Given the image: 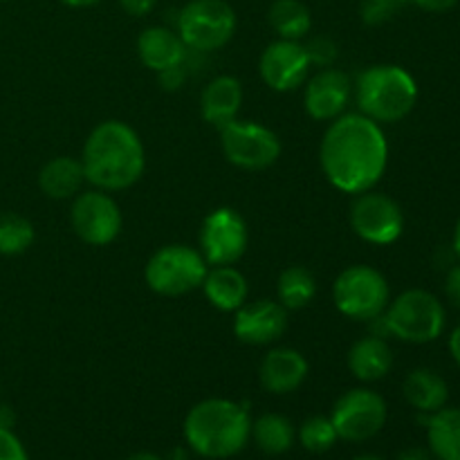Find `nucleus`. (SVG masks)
<instances>
[{
	"instance_id": "f257e3e1",
	"label": "nucleus",
	"mask_w": 460,
	"mask_h": 460,
	"mask_svg": "<svg viewBox=\"0 0 460 460\" xmlns=\"http://www.w3.org/2000/svg\"><path fill=\"white\" fill-rule=\"evenodd\" d=\"M319 162L328 182L358 196L371 191L389 164V142L377 121L362 112L340 115L323 133Z\"/></svg>"
},
{
	"instance_id": "f03ea898",
	"label": "nucleus",
	"mask_w": 460,
	"mask_h": 460,
	"mask_svg": "<svg viewBox=\"0 0 460 460\" xmlns=\"http://www.w3.org/2000/svg\"><path fill=\"white\" fill-rule=\"evenodd\" d=\"M85 180L102 191H121L144 175L146 153L135 128L117 119L94 126L84 144Z\"/></svg>"
},
{
	"instance_id": "7ed1b4c3",
	"label": "nucleus",
	"mask_w": 460,
	"mask_h": 460,
	"mask_svg": "<svg viewBox=\"0 0 460 460\" xmlns=\"http://www.w3.org/2000/svg\"><path fill=\"white\" fill-rule=\"evenodd\" d=\"M252 434L250 413L232 400L198 402L184 418V440L198 456L223 460L243 452Z\"/></svg>"
},
{
	"instance_id": "20e7f679",
	"label": "nucleus",
	"mask_w": 460,
	"mask_h": 460,
	"mask_svg": "<svg viewBox=\"0 0 460 460\" xmlns=\"http://www.w3.org/2000/svg\"><path fill=\"white\" fill-rule=\"evenodd\" d=\"M355 99L364 117L377 124H395L416 108L418 84L402 66L380 63L358 76Z\"/></svg>"
},
{
	"instance_id": "39448f33",
	"label": "nucleus",
	"mask_w": 460,
	"mask_h": 460,
	"mask_svg": "<svg viewBox=\"0 0 460 460\" xmlns=\"http://www.w3.org/2000/svg\"><path fill=\"white\" fill-rule=\"evenodd\" d=\"M386 335L407 344H431L438 340L447 323L443 301L431 292L413 288L389 301L382 314Z\"/></svg>"
},
{
	"instance_id": "423d86ee",
	"label": "nucleus",
	"mask_w": 460,
	"mask_h": 460,
	"mask_svg": "<svg viewBox=\"0 0 460 460\" xmlns=\"http://www.w3.org/2000/svg\"><path fill=\"white\" fill-rule=\"evenodd\" d=\"M332 301L344 317L373 322L382 317L391 301V288L385 274L371 265H350L332 286Z\"/></svg>"
},
{
	"instance_id": "0eeeda50",
	"label": "nucleus",
	"mask_w": 460,
	"mask_h": 460,
	"mask_svg": "<svg viewBox=\"0 0 460 460\" xmlns=\"http://www.w3.org/2000/svg\"><path fill=\"white\" fill-rule=\"evenodd\" d=\"M209 265L205 256L189 245H164L148 259L144 279L162 296H180L202 288Z\"/></svg>"
},
{
	"instance_id": "6e6552de",
	"label": "nucleus",
	"mask_w": 460,
	"mask_h": 460,
	"mask_svg": "<svg viewBox=\"0 0 460 460\" xmlns=\"http://www.w3.org/2000/svg\"><path fill=\"white\" fill-rule=\"evenodd\" d=\"M236 31V12L225 0H191L178 13V34L193 52L225 48Z\"/></svg>"
},
{
	"instance_id": "1a4fd4ad",
	"label": "nucleus",
	"mask_w": 460,
	"mask_h": 460,
	"mask_svg": "<svg viewBox=\"0 0 460 460\" xmlns=\"http://www.w3.org/2000/svg\"><path fill=\"white\" fill-rule=\"evenodd\" d=\"M220 146L227 162L245 171H263L281 157L279 135L256 121L232 119L220 126Z\"/></svg>"
},
{
	"instance_id": "9d476101",
	"label": "nucleus",
	"mask_w": 460,
	"mask_h": 460,
	"mask_svg": "<svg viewBox=\"0 0 460 460\" xmlns=\"http://www.w3.org/2000/svg\"><path fill=\"white\" fill-rule=\"evenodd\" d=\"M385 398L371 389H350L335 402L331 420L337 436L349 443H364L380 434L386 425Z\"/></svg>"
},
{
	"instance_id": "9b49d317",
	"label": "nucleus",
	"mask_w": 460,
	"mask_h": 460,
	"mask_svg": "<svg viewBox=\"0 0 460 460\" xmlns=\"http://www.w3.org/2000/svg\"><path fill=\"white\" fill-rule=\"evenodd\" d=\"M350 227L371 245H391L404 232V214L394 198L377 191L358 193L350 205Z\"/></svg>"
},
{
	"instance_id": "f8f14e48",
	"label": "nucleus",
	"mask_w": 460,
	"mask_h": 460,
	"mask_svg": "<svg viewBox=\"0 0 460 460\" xmlns=\"http://www.w3.org/2000/svg\"><path fill=\"white\" fill-rule=\"evenodd\" d=\"M70 223L76 236L94 247L111 245L121 234L119 205L102 189L76 193L70 209Z\"/></svg>"
},
{
	"instance_id": "ddd939ff",
	"label": "nucleus",
	"mask_w": 460,
	"mask_h": 460,
	"mask_svg": "<svg viewBox=\"0 0 460 460\" xmlns=\"http://www.w3.org/2000/svg\"><path fill=\"white\" fill-rule=\"evenodd\" d=\"M247 223L236 209L220 207L202 223L200 254L205 256L207 265H234L247 252Z\"/></svg>"
},
{
	"instance_id": "4468645a",
	"label": "nucleus",
	"mask_w": 460,
	"mask_h": 460,
	"mask_svg": "<svg viewBox=\"0 0 460 460\" xmlns=\"http://www.w3.org/2000/svg\"><path fill=\"white\" fill-rule=\"evenodd\" d=\"M310 58L305 45L299 40H274L261 54L259 72L265 85L277 93H292L305 81L310 70Z\"/></svg>"
},
{
	"instance_id": "2eb2a0df",
	"label": "nucleus",
	"mask_w": 460,
	"mask_h": 460,
	"mask_svg": "<svg viewBox=\"0 0 460 460\" xmlns=\"http://www.w3.org/2000/svg\"><path fill=\"white\" fill-rule=\"evenodd\" d=\"M288 328V310L279 301L259 299L243 304L234 319V335L247 346L274 344Z\"/></svg>"
},
{
	"instance_id": "dca6fc26",
	"label": "nucleus",
	"mask_w": 460,
	"mask_h": 460,
	"mask_svg": "<svg viewBox=\"0 0 460 460\" xmlns=\"http://www.w3.org/2000/svg\"><path fill=\"white\" fill-rule=\"evenodd\" d=\"M353 97V81L337 67H323L308 81L304 93L305 112L317 121H332Z\"/></svg>"
},
{
	"instance_id": "f3484780",
	"label": "nucleus",
	"mask_w": 460,
	"mask_h": 460,
	"mask_svg": "<svg viewBox=\"0 0 460 460\" xmlns=\"http://www.w3.org/2000/svg\"><path fill=\"white\" fill-rule=\"evenodd\" d=\"M308 362L295 349H274L263 358L259 367V380L265 391L274 395H286L299 389L308 377Z\"/></svg>"
},
{
	"instance_id": "a211bd4d",
	"label": "nucleus",
	"mask_w": 460,
	"mask_h": 460,
	"mask_svg": "<svg viewBox=\"0 0 460 460\" xmlns=\"http://www.w3.org/2000/svg\"><path fill=\"white\" fill-rule=\"evenodd\" d=\"M189 48L184 40L180 39L178 31L169 30V27L153 25L139 34L137 39V54L139 61L153 72H166L171 67L182 66L187 58Z\"/></svg>"
},
{
	"instance_id": "6ab92c4d",
	"label": "nucleus",
	"mask_w": 460,
	"mask_h": 460,
	"mask_svg": "<svg viewBox=\"0 0 460 460\" xmlns=\"http://www.w3.org/2000/svg\"><path fill=\"white\" fill-rule=\"evenodd\" d=\"M243 103V85L236 76H216L205 85L200 97V112L207 124L225 126L236 119Z\"/></svg>"
},
{
	"instance_id": "aec40b11",
	"label": "nucleus",
	"mask_w": 460,
	"mask_h": 460,
	"mask_svg": "<svg viewBox=\"0 0 460 460\" xmlns=\"http://www.w3.org/2000/svg\"><path fill=\"white\" fill-rule=\"evenodd\" d=\"M349 368L358 380L377 382L394 368V350L382 335H368L349 350Z\"/></svg>"
},
{
	"instance_id": "412c9836",
	"label": "nucleus",
	"mask_w": 460,
	"mask_h": 460,
	"mask_svg": "<svg viewBox=\"0 0 460 460\" xmlns=\"http://www.w3.org/2000/svg\"><path fill=\"white\" fill-rule=\"evenodd\" d=\"M207 299L223 313H234L247 301V279L234 265H214L202 281Z\"/></svg>"
},
{
	"instance_id": "4be33fe9",
	"label": "nucleus",
	"mask_w": 460,
	"mask_h": 460,
	"mask_svg": "<svg viewBox=\"0 0 460 460\" xmlns=\"http://www.w3.org/2000/svg\"><path fill=\"white\" fill-rule=\"evenodd\" d=\"M404 400L416 409L418 413H431L440 411L447 407L449 400V386L440 373L431 371V368H413L402 385Z\"/></svg>"
},
{
	"instance_id": "5701e85b",
	"label": "nucleus",
	"mask_w": 460,
	"mask_h": 460,
	"mask_svg": "<svg viewBox=\"0 0 460 460\" xmlns=\"http://www.w3.org/2000/svg\"><path fill=\"white\" fill-rule=\"evenodd\" d=\"M85 182L84 164L75 157H54L40 169L39 187L52 200H67L81 193V187Z\"/></svg>"
},
{
	"instance_id": "b1692460",
	"label": "nucleus",
	"mask_w": 460,
	"mask_h": 460,
	"mask_svg": "<svg viewBox=\"0 0 460 460\" xmlns=\"http://www.w3.org/2000/svg\"><path fill=\"white\" fill-rule=\"evenodd\" d=\"M427 443L436 460H460V407H443L425 416Z\"/></svg>"
},
{
	"instance_id": "393cba45",
	"label": "nucleus",
	"mask_w": 460,
	"mask_h": 460,
	"mask_svg": "<svg viewBox=\"0 0 460 460\" xmlns=\"http://www.w3.org/2000/svg\"><path fill=\"white\" fill-rule=\"evenodd\" d=\"M317 296V281L304 265H290L279 274L277 301L286 310H301Z\"/></svg>"
},
{
	"instance_id": "a878e982",
	"label": "nucleus",
	"mask_w": 460,
	"mask_h": 460,
	"mask_svg": "<svg viewBox=\"0 0 460 460\" xmlns=\"http://www.w3.org/2000/svg\"><path fill=\"white\" fill-rule=\"evenodd\" d=\"M252 438L256 447L268 456H279L286 454L295 443V427L281 413H265L252 425Z\"/></svg>"
},
{
	"instance_id": "bb28decb",
	"label": "nucleus",
	"mask_w": 460,
	"mask_h": 460,
	"mask_svg": "<svg viewBox=\"0 0 460 460\" xmlns=\"http://www.w3.org/2000/svg\"><path fill=\"white\" fill-rule=\"evenodd\" d=\"M268 18L272 30L283 40H301L313 27L310 9L301 0H274Z\"/></svg>"
},
{
	"instance_id": "cd10ccee",
	"label": "nucleus",
	"mask_w": 460,
	"mask_h": 460,
	"mask_svg": "<svg viewBox=\"0 0 460 460\" xmlns=\"http://www.w3.org/2000/svg\"><path fill=\"white\" fill-rule=\"evenodd\" d=\"M34 238V225H31L25 216L12 214V211H3V214H0V254H22V252L30 250Z\"/></svg>"
},
{
	"instance_id": "c85d7f7f",
	"label": "nucleus",
	"mask_w": 460,
	"mask_h": 460,
	"mask_svg": "<svg viewBox=\"0 0 460 460\" xmlns=\"http://www.w3.org/2000/svg\"><path fill=\"white\" fill-rule=\"evenodd\" d=\"M299 440L308 452L323 454L332 449V445L340 440V436H337L331 416H313L301 425Z\"/></svg>"
},
{
	"instance_id": "c756f323",
	"label": "nucleus",
	"mask_w": 460,
	"mask_h": 460,
	"mask_svg": "<svg viewBox=\"0 0 460 460\" xmlns=\"http://www.w3.org/2000/svg\"><path fill=\"white\" fill-rule=\"evenodd\" d=\"M409 0H364L362 3V18L367 25H380L389 21L400 7Z\"/></svg>"
},
{
	"instance_id": "7c9ffc66",
	"label": "nucleus",
	"mask_w": 460,
	"mask_h": 460,
	"mask_svg": "<svg viewBox=\"0 0 460 460\" xmlns=\"http://www.w3.org/2000/svg\"><path fill=\"white\" fill-rule=\"evenodd\" d=\"M305 52H308L310 63H317V66L322 67H331L332 61L337 58V45L332 43L331 39H326V36H319V39L310 40V43L305 45Z\"/></svg>"
},
{
	"instance_id": "2f4dec72",
	"label": "nucleus",
	"mask_w": 460,
	"mask_h": 460,
	"mask_svg": "<svg viewBox=\"0 0 460 460\" xmlns=\"http://www.w3.org/2000/svg\"><path fill=\"white\" fill-rule=\"evenodd\" d=\"M0 460H30L25 445L13 431L0 429Z\"/></svg>"
},
{
	"instance_id": "473e14b6",
	"label": "nucleus",
	"mask_w": 460,
	"mask_h": 460,
	"mask_svg": "<svg viewBox=\"0 0 460 460\" xmlns=\"http://www.w3.org/2000/svg\"><path fill=\"white\" fill-rule=\"evenodd\" d=\"M445 295H447L449 304L460 310V261L447 270V277H445Z\"/></svg>"
},
{
	"instance_id": "72a5a7b5",
	"label": "nucleus",
	"mask_w": 460,
	"mask_h": 460,
	"mask_svg": "<svg viewBox=\"0 0 460 460\" xmlns=\"http://www.w3.org/2000/svg\"><path fill=\"white\" fill-rule=\"evenodd\" d=\"M119 7L124 9L128 16L144 18L157 7V0H119Z\"/></svg>"
},
{
	"instance_id": "f704fd0d",
	"label": "nucleus",
	"mask_w": 460,
	"mask_h": 460,
	"mask_svg": "<svg viewBox=\"0 0 460 460\" xmlns=\"http://www.w3.org/2000/svg\"><path fill=\"white\" fill-rule=\"evenodd\" d=\"M409 3L418 4V7L425 9V12L440 13V12H449L452 7H456L458 0H409Z\"/></svg>"
},
{
	"instance_id": "c9c22d12",
	"label": "nucleus",
	"mask_w": 460,
	"mask_h": 460,
	"mask_svg": "<svg viewBox=\"0 0 460 460\" xmlns=\"http://www.w3.org/2000/svg\"><path fill=\"white\" fill-rule=\"evenodd\" d=\"M398 460H436L429 447H407L400 452Z\"/></svg>"
},
{
	"instance_id": "e433bc0d",
	"label": "nucleus",
	"mask_w": 460,
	"mask_h": 460,
	"mask_svg": "<svg viewBox=\"0 0 460 460\" xmlns=\"http://www.w3.org/2000/svg\"><path fill=\"white\" fill-rule=\"evenodd\" d=\"M13 425H16V413H13V409L7 407V404H0V429L13 431Z\"/></svg>"
},
{
	"instance_id": "4c0bfd02",
	"label": "nucleus",
	"mask_w": 460,
	"mask_h": 460,
	"mask_svg": "<svg viewBox=\"0 0 460 460\" xmlns=\"http://www.w3.org/2000/svg\"><path fill=\"white\" fill-rule=\"evenodd\" d=\"M449 355L460 367V326L454 328L452 335H449Z\"/></svg>"
},
{
	"instance_id": "58836bf2",
	"label": "nucleus",
	"mask_w": 460,
	"mask_h": 460,
	"mask_svg": "<svg viewBox=\"0 0 460 460\" xmlns=\"http://www.w3.org/2000/svg\"><path fill=\"white\" fill-rule=\"evenodd\" d=\"M61 3L72 9H85V7H94V4H99L102 0H61Z\"/></svg>"
},
{
	"instance_id": "ea45409f",
	"label": "nucleus",
	"mask_w": 460,
	"mask_h": 460,
	"mask_svg": "<svg viewBox=\"0 0 460 460\" xmlns=\"http://www.w3.org/2000/svg\"><path fill=\"white\" fill-rule=\"evenodd\" d=\"M452 250H454V254H456V259L460 261V218H458V223H456V229H454Z\"/></svg>"
},
{
	"instance_id": "a19ab883",
	"label": "nucleus",
	"mask_w": 460,
	"mask_h": 460,
	"mask_svg": "<svg viewBox=\"0 0 460 460\" xmlns=\"http://www.w3.org/2000/svg\"><path fill=\"white\" fill-rule=\"evenodd\" d=\"M126 460H162V458L151 452H139V454H133V456H128Z\"/></svg>"
},
{
	"instance_id": "79ce46f5",
	"label": "nucleus",
	"mask_w": 460,
	"mask_h": 460,
	"mask_svg": "<svg viewBox=\"0 0 460 460\" xmlns=\"http://www.w3.org/2000/svg\"><path fill=\"white\" fill-rule=\"evenodd\" d=\"M355 460H382V458H376V456H359V458H355Z\"/></svg>"
},
{
	"instance_id": "37998d69",
	"label": "nucleus",
	"mask_w": 460,
	"mask_h": 460,
	"mask_svg": "<svg viewBox=\"0 0 460 460\" xmlns=\"http://www.w3.org/2000/svg\"><path fill=\"white\" fill-rule=\"evenodd\" d=\"M0 3H4V0H0Z\"/></svg>"
}]
</instances>
